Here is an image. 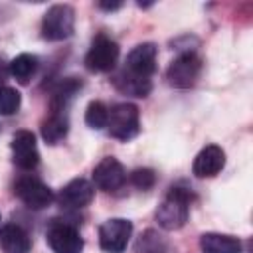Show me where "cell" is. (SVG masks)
Wrapping results in <instances>:
<instances>
[{
	"label": "cell",
	"mask_w": 253,
	"mask_h": 253,
	"mask_svg": "<svg viewBox=\"0 0 253 253\" xmlns=\"http://www.w3.org/2000/svg\"><path fill=\"white\" fill-rule=\"evenodd\" d=\"M20 103H22V97L14 87H8V85L0 87V115L2 117L14 115L20 109Z\"/></svg>",
	"instance_id": "obj_21"
},
{
	"label": "cell",
	"mask_w": 253,
	"mask_h": 253,
	"mask_svg": "<svg viewBox=\"0 0 253 253\" xmlns=\"http://www.w3.org/2000/svg\"><path fill=\"white\" fill-rule=\"evenodd\" d=\"M107 121H109V109L103 101H91L87 105V111H85V123L95 128V130H101L107 126Z\"/></svg>",
	"instance_id": "obj_20"
},
{
	"label": "cell",
	"mask_w": 253,
	"mask_h": 253,
	"mask_svg": "<svg viewBox=\"0 0 253 253\" xmlns=\"http://www.w3.org/2000/svg\"><path fill=\"white\" fill-rule=\"evenodd\" d=\"M8 75H10V63H6V61L0 57V87H4Z\"/></svg>",
	"instance_id": "obj_23"
},
{
	"label": "cell",
	"mask_w": 253,
	"mask_h": 253,
	"mask_svg": "<svg viewBox=\"0 0 253 253\" xmlns=\"http://www.w3.org/2000/svg\"><path fill=\"white\" fill-rule=\"evenodd\" d=\"M0 247L4 253H30L32 241L22 225L8 223L0 229Z\"/></svg>",
	"instance_id": "obj_15"
},
{
	"label": "cell",
	"mask_w": 253,
	"mask_h": 253,
	"mask_svg": "<svg viewBox=\"0 0 253 253\" xmlns=\"http://www.w3.org/2000/svg\"><path fill=\"white\" fill-rule=\"evenodd\" d=\"M42 130V138L47 144H57L67 136L69 130V119L67 113H49V117L42 123L40 126Z\"/></svg>",
	"instance_id": "obj_18"
},
{
	"label": "cell",
	"mask_w": 253,
	"mask_h": 253,
	"mask_svg": "<svg viewBox=\"0 0 253 253\" xmlns=\"http://www.w3.org/2000/svg\"><path fill=\"white\" fill-rule=\"evenodd\" d=\"M156 55H158V49L154 43L146 42V43H138L128 55H126V61H125V69L134 73V75H140V77H152V73L156 71Z\"/></svg>",
	"instance_id": "obj_13"
},
{
	"label": "cell",
	"mask_w": 253,
	"mask_h": 253,
	"mask_svg": "<svg viewBox=\"0 0 253 253\" xmlns=\"http://www.w3.org/2000/svg\"><path fill=\"white\" fill-rule=\"evenodd\" d=\"M113 85L123 93V95H130V97H148V93L152 91V79L148 77H140V75H134L126 69L119 71L113 79Z\"/></svg>",
	"instance_id": "obj_14"
},
{
	"label": "cell",
	"mask_w": 253,
	"mask_h": 253,
	"mask_svg": "<svg viewBox=\"0 0 253 253\" xmlns=\"http://www.w3.org/2000/svg\"><path fill=\"white\" fill-rule=\"evenodd\" d=\"M83 87L81 79L77 77H65L61 79L53 89H51V97H49V111L51 113H65L69 103L73 101V97L77 95V91Z\"/></svg>",
	"instance_id": "obj_16"
},
{
	"label": "cell",
	"mask_w": 253,
	"mask_h": 253,
	"mask_svg": "<svg viewBox=\"0 0 253 253\" xmlns=\"http://www.w3.org/2000/svg\"><path fill=\"white\" fill-rule=\"evenodd\" d=\"M107 130L117 140H132L140 132V113L132 103H119L109 109Z\"/></svg>",
	"instance_id": "obj_2"
},
{
	"label": "cell",
	"mask_w": 253,
	"mask_h": 253,
	"mask_svg": "<svg viewBox=\"0 0 253 253\" xmlns=\"http://www.w3.org/2000/svg\"><path fill=\"white\" fill-rule=\"evenodd\" d=\"M14 194L30 208V210H43L51 204L53 194L51 190L36 176H22L14 184Z\"/></svg>",
	"instance_id": "obj_8"
},
{
	"label": "cell",
	"mask_w": 253,
	"mask_h": 253,
	"mask_svg": "<svg viewBox=\"0 0 253 253\" xmlns=\"http://www.w3.org/2000/svg\"><path fill=\"white\" fill-rule=\"evenodd\" d=\"M36 69H38V57L30 53H20L10 61V75L20 83H28L36 73Z\"/></svg>",
	"instance_id": "obj_19"
},
{
	"label": "cell",
	"mask_w": 253,
	"mask_h": 253,
	"mask_svg": "<svg viewBox=\"0 0 253 253\" xmlns=\"http://www.w3.org/2000/svg\"><path fill=\"white\" fill-rule=\"evenodd\" d=\"M0 221H2V215H0ZM0 229H2V223H0Z\"/></svg>",
	"instance_id": "obj_25"
},
{
	"label": "cell",
	"mask_w": 253,
	"mask_h": 253,
	"mask_svg": "<svg viewBox=\"0 0 253 253\" xmlns=\"http://www.w3.org/2000/svg\"><path fill=\"white\" fill-rule=\"evenodd\" d=\"M202 71V59L194 51L180 53L166 69V81L174 89H190L198 81Z\"/></svg>",
	"instance_id": "obj_5"
},
{
	"label": "cell",
	"mask_w": 253,
	"mask_h": 253,
	"mask_svg": "<svg viewBox=\"0 0 253 253\" xmlns=\"http://www.w3.org/2000/svg\"><path fill=\"white\" fill-rule=\"evenodd\" d=\"M190 192L184 188H170L168 194L162 198V202L156 208V221L166 231H176L184 227L190 213Z\"/></svg>",
	"instance_id": "obj_1"
},
{
	"label": "cell",
	"mask_w": 253,
	"mask_h": 253,
	"mask_svg": "<svg viewBox=\"0 0 253 253\" xmlns=\"http://www.w3.org/2000/svg\"><path fill=\"white\" fill-rule=\"evenodd\" d=\"M75 12L69 4H55L47 8L42 20V36L47 42H61L73 34Z\"/></svg>",
	"instance_id": "obj_3"
},
{
	"label": "cell",
	"mask_w": 253,
	"mask_h": 253,
	"mask_svg": "<svg viewBox=\"0 0 253 253\" xmlns=\"http://www.w3.org/2000/svg\"><path fill=\"white\" fill-rule=\"evenodd\" d=\"M132 223L123 217L107 219L99 227V245L107 253H123L130 241Z\"/></svg>",
	"instance_id": "obj_7"
},
{
	"label": "cell",
	"mask_w": 253,
	"mask_h": 253,
	"mask_svg": "<svg viewBox=\"0 0 253 253\" xmlns=\"http://www.w3.org/2000/svg\"><path fill=\"white\" fill-rule=\"evenodd\" d=\"M123 4L121 2H99V8L101 10H107V12H113V10H119Z\"/></svg>",
	"instance_id": "obj_24"
},
{
	"label": "cell",
	"mask_w": 253,
	"mask_h": 253,
	"mask_svg": "<svg viewBox=\"0 0 253 253\" xmlns=\"http://www.w3.org/2000/svg\"><path fill=\"white\" fill-rule=\"evenodd\" d=\"M202 253H243V245L237 237L225 233H204L200 237Z\"/></svg>",
	"instance_id": "obj_17"
},
{
	"label": "cell",
	"mask_w": 253,
	"mask_h": 253,
	"mask_svg": "<svg viewBox=\"0 0 253 253\" xmlns=\"http://www.w3.org/2000/svg\"><path fill=\"white\" fill-rule=\"evenodd\" d=\"M45 239L53 253H81L83 251V239L79 231L63 219L49 221L45 229Z\"/></svg>",
	"instance_id": "obj_6"
},
{
	"label": "cell",
	"mask_w": 253,
	"mask_h": 253,
	"mask_svg": "<svg viewBox=\"0 0 253 253\" xmlns=\"http://www.w3.org/2000/svg\"><path fill=\"white\" fill-rule=\"evenodd\" d=\"M225 166V152L217 144H208L204 146L192 164V172L196 178H213L217 176Z\"/></svg>",
	"instance_id": "obj_12"
},
{
	"label": "cell",
	"mask_w": 253,
	"mask_h": 253,
	"mask_svg": "<svg viewBox=\"0 0 253 253\" xmlns=\"http://www.w3.org/2000/svg\"><path fill=\"white\" fill-rule=\"evenodd\" d=\"M125 182H126V172L123 164L113 156L101 158L93 170V184L103 192H115Z\"/></svg>",
	"instance_id": "obj_9"
},
{
	"label": "cell",
	"mask_w": 253,
	"mask_h": 253,
	"mask_svg": "<svg viewBox=\"0 0 253 253\" xmlns=\"http://www.w3.org/2000/svg\"><path fill=\"white\" fill-rule=\"evenodd\" d=\"M119 61V43L107 34H97L85 55V65L89 71L107 73Z\"/></svg>",
	"instance_id": "obj_4"
},
{
	"label": "cell",
	"mask_w": 253,
	"mask_h": 253,
	"mask_svg": "<svg viewBox=\"0 0 253 253\" xmlns=\"http://www.w3.org/2000/svg\"><path fill=\"white\" fill-rule=\"evenodd\" d=\"M12 158L14 164L22 170H34L40 162V152L36 136L30 130H18L12 136Z\"/></svg>",
	"instance_id": "obj_11"
},
{
	"label": "cell",
	"mask_w": 253,
	"mask_h": 253,
	"mask_svg": "<svg viewBox=\"0 0 253 253\" xmlns=\"http://www.w3.org/2000/svg\"><path fill=\"white\" fill-rule=\"evenodd\" d=\"M130 182L138 190H150L154 186V182H156V174H154L152 168H136L130 174Z\"/></svg>",
	"instance_id": "obj_22"
},
{
	"label": "cell",
	"mask_w": 253,
	"mask_h": 253,
	"mask_svg": "<svg viewBox=\"0 0 253 253\" xmlns=\"http://www.w3.org/2000/svg\"><path fill=\"white\" fill-rule=\"evenodd\" d=\"M93 198H95V186L85 178H75V180L67 182L61 188V192L57 194L59 206L67 208V210L85 208L93 202Z\"/></svg>",
	"instance_id": "obj_10"
}]
</instances>
